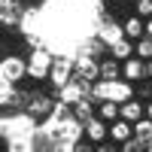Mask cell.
Segmentation results:
<instances>
[{"label": "cell", "mask_w": 152, "mask_h": 152, "mask_svg": "<svg viewBox=\"0 0 152 152\" xmlns=\"http://www.w3.org/2000/svg\"><path fill=\"white\" fill-rule=\"evenodd\" d=\"M52 64H55V55L52 49L43 46V49H31L28 52V79H49V73H52Z\"/></svg>", "instance_id": "6da1fadb"}, {"label": "cell", "mask_w": 152, "mask_h": 152, "mask_svg": "<svg viewBox=\"0 0 152 152\" xmlns=\"http://www.w3.org/2000/svg\"><path fill=\"white\" fill-rule=\"evenodd\" d=\"M55 104L58 100L52 94H43V91H31V100H28V107H24V113L40 125L46 119H52V113H55Z\"/></svg>", "instance_id": "7a4b0ae2"}, {"label": "cell", "mask_w": 152, "mask_h": 152, "mask_svg": "<svg viewBox=\"0 0 152 152\" xmlns=\"http://www.w3.org/2000/svg\"><path fill=\"white\" fill-rule=\"evenodd\" d=\"M94 37L100 43H104L107 49L110 46H116L119 40H125V24L122 21H116L113 15H100L97 18V24H94Z\"/></svg>", "instance_id": "3957f363"}, {"label": "cell", "mask_w": 152, "mask_h": 152, "mask_svg": "<svg viewBox=\"0 0 152 152\" xmlns=\"http://www.w3.org/2000/svg\"><path fill=\"white\" fill-rule=\"evenodd\" d=\"M0 70H3L9 85H18L21 79H28V58H21V55H3V58H0Z\"/></svg>", "instance_id": "277c9868"}, {"label": "cell", "mask_w": 152, "mask_h": 152, "mask_svg": "<svg viewBox=\"0 0 152 152\" xmlns=\"http://www.w3.org/2000/svg\"><path fill=\"white\" fill-rule=\"evenodd\" d=\"M73 79L94 85L100 79V61L88 58V55H73Z\"/></svg>", "instance_id": "5b68a950"}, {"label": "cell", "mask_w": 152, "mask_h": 152, "mask_svg": "<svg viewBox=\"0 0 152 152\" xmlns=\"http://www.w3.org/2000/svg\"><path fill=\"white\" fill-rule=\"evenodd\" d=\"M49 82H52V88H64L67 82H73V55H55Z\"/></svg>", "instance_id": "8992f818"}, {"label": "cell", "mask_w": 152, "mask_h": 152, "mask_svg": "<svg viewBox=\"0 0 152 152\" xmlns=\"http://www.w3.org/2000/svg\"><path fill=\"white\" fill-rule=\"evenodd\" d=\"M24 9L21 0H0V28H21Z\"/></svg>", "instance_id": "52a82bcc"}, {"label": "cell", "mask_w": 152, "mask_h": 152, "mask_svg": "<svg viewBox=\"0 0 152 152\" xmlns=\"http://www.w3.org/2000/svg\"><path fill=\"white\" fill-rule=\"evenodd\" d=\"M122 79L131 82V85L143 82V79H146V61H140L137 55L128 58V61H122Z\"/></svg>", "instance_id": "ba28073f"}, {"label": "cell", "mask_w": 152, "mask_h": 152, "mask_svg": "<svg viewBox=\"0 0 152 152\" xmlns=\"http://www.w3.org/2000/svg\"><path fill=\"white\" fill-rule=\"evenodd\" d=\"M85 140L94 143V146H97V143H107V140H110V125H107L104 119H97V116L88 119V122H85Z\"/></svg>", "instance_id": "9c48e42d"}, {"label": "cell", "mask_w": 152, "mask_h": 152, "mask_svg": "<svg viewBox=\"0 0 152 152\" xmlns=\"http://www.w3.org/2000/svg\"><path fill=\"white\" fill-rule=\"evenodd\" d=\"M73 55H88V58H94V61H104L110 55V49L97 40V37H88V40H82L79 46H76V52Z\"/></svg>", "instance_id": "30bf717a"}, {"label": "cell", "mask_w": 152, "mask_h": 152, "mask_svg": "<svg viewBox=\"0 0 152 152\" xmlns=\"http://www.w3.org/2000/svg\"><path fill=\"white\" fill-rule=\"evenodd\" d=\"M131 137H134V125L131 122H125V119H116V122H113L110 125V140L113 143H125V140H131Z\"/></svg>", "instance_id": "8fae6325"}, {"label": "cell", "mask_w": 152, "mask_h": 152, "mask_svg": "<svg viewBox=\"0 0 152 152\" xmlns=\"http://www.w3.org/2000/svg\"><path fill=\"white\" fill-rule=\"evenodd\" d=\"M122 119L125 122H140V119H146V104L143 100H137V97H131L128 104H122Z\"/></svg>", "instance_id": "7c38bea8"}, {"label": "cell", "mask_w": 152, "mask_h": 152, "mask_svg": "<svg viewBox=\"0 0 152 152\" xmlns=\"http://www.w3.org/2000/svg\"><path fill=\"white\" fill-rule=\"evenodd\" d=\"M122 24H125V37H128V40H134V43H137V40H143V37H146V21H143V18L128 15Z\"/></svg>", "instance_id": "4fadbf2b"}, {"label": "cell", "mask_w": 152, "mask_h": 152, "mask_svg": "<svg viewBox=\"0 0 152 152\" xmlns=\"http://www.w3.org/2000/svg\"><path fill=\"white\" fill-rule=\"evenodd\" d=\"M97 119H104L107 125H113L116 119H122V104H113V100H100V104H97Z\"/></svg>", "instance_id": "5bb4252c"}, {"label": "cell", "mask_w": 152, "mask_h": 152, "mask_svg": "<svg viewBox=\"0 0 152 152\" xmlns=\"http://www.w3.org/2000/svg\"><path fill=\"white\" fill-rule=\"evenodd\" d=\"M100 79H107V82H113V79H122V61H116V58H104L100 61Z\"/></svg>", "instance_id": "9a60e30c"}, {"label": "cell", "mask_w": 152, "mask_h": 152, "mask_svg": "<svg viewBox=\"0 0 152 152\" xmlns=\"http://www.w3.org/2000/svg\"><path fill=\"white\" fill-rule=\"evenodd\" d=\"M73 116L79 119L82 125H85L88 119H94V116H97V100H91V97H85V100H79V104L73 107Z\"/></svg>", "instance_id": "2e32d148"}, {"label": "cell", "mask_w": 152, "mask_h": 152, "mask_svg": "<svg viewBox=\"0 0 152 152\" xmlns=\"http://www.w3.org/2000/svg\"><path fill=\"white\" fill-rule=\"evenodd\" d=\"M110 58H116V61H128V58H134V40H119L116 46H110Z\"/></svg>", "instance_id": "e0dca14e"}, {"label": "cell", "mask_w": 152, "mask_h": 152, "mask_svg": "<svg viewBox=\"0 0 152 152\" xmlns=\"http://www.w3.org/2000/svg\"><path fill=\"white\" fill-rule=\"evenodd\" d=\"M134 137L140 143H149L152 140V119H140V122H134Z\"/></svg>", "instance_id": "ac0fdd59"}, {"label": "cell", "mask_w": 152, "mask_h": 152, "mask_svg": "<svg viewBox=\"0 0 152 152\" xmlns=\"http://www.w3.org/2000/svg\"><path fill=\"white\" fill-rule=\"evenodd\" d=\"M134 55L140 61H152V37H143V40L134 43Z\"/></svg>", "instance_id": "d6986e66"}, {"label": "cell", "mask_w": 152, "mask_h": 152, "mask_svg": "<svg viewBox=\"0 0 152 152\" xmlns=\"http://www.w3.org/2000/svg\"><path fill=\"white\" fill-rule=\"evenodd\" d=\"M134 97H137V100H146V104H149V100H152V79L137 82V85H134Z\"/></svg>", "instance_id": "ffe728a7"}, {"label": "cell", "mask_w": 152, "mask_h": 152, "mask_svg": "<svg viewBox=\"0 0 152 152\" xmlns=\"http://www.w3.org/2000/svg\"><path fill=\"white\" fill-rule=\"evenodd\" d=\"M134 15L137 18H152V0H134Z\"/></svg>", "instance_id": "44dd1931"}, {"label": "cell", "mask_w": 152, "mask_h": 152, "mask_svg": "<svg viewBox=\"0 0 152 152\" xmlns=\"http://www.w3.org/2000/svg\"><path fill=\"white\" fill-rule=\"evenodd\" d=\"M12 137V113L3 110V116H0V140H9Z\"/></svg>", "instance_id": "7402d4cb"}, {"label": "cell", "mask_w": 152, "mask_h": 152, "mask_svg": "<svg viewBox=\"0 0 152 152\" xmlns=\"http://www.w3.org/2000/svg\"><path fill=\"white\" fill-rule=\"evenodd\" d=\"M119 152H146V143H140L137 137H131V140H125L119 146Z\"/></svg>", "instance_id": "603a6c76"}, {"label": "cell", "mask_w": 152, "mask_h": 152, "mask_svg": "<svg viewBox=\"0 0 152 152\" xmlns=\"http://www.w3.org/2000/svg\"><path fill=\"white\" fill-rule=\"evenodd\" d=\"M73 152H94V143H88V140H79L73 146Z\"/></svg>", "instance_id": "cb8c5ba5"}, {"label": "cell", "mask_w": 152, "mask_h": 152, "mask_svg": "<svg viewBox=\"0 0 152 152\" xmlns=\"http://www.w3.org/2000/svg\"><path fill=\"white\" fill-rule=\"evenodd\" d=\"M94 152H119V149H116V143H113V140H107V143H97Z\"/></svg>", "instance_id": "d4e9b609"}, {"label": "cell", "mask_w": 152, "mask_h": 152, "mask_svg": "<svg viewBox=\"0 0 152 152\" xmlns=\"http://www.w3.org/2000/svg\"><path fill=\"white\" fill-rule=\"evenodd\" d=\"M146 79H152V61H146Z\"/></svg>", "instance_id": "484cf974"}, {"label": "cell", "mask_w": 152, "mask_h": 152, "mask_svg": "<svg viewBox=\"0 0 152 152\" xmlns=\"http://www.w3.org/2000/svg\"><path fill=\"white\" fill-rule=\"evenodd\" d=\"M146 37H152V18H146Z\"/></svg>", "instance_id": "4316f807"}, {"label": "cell", "mask_w": 152, "mask_h": 152, "mask_svg": "<svg viewBox=\"0 0 152 152\" xmlns=\"http://www.w3.org/2000/svg\"><path fill=\"white\" fill-rule=\"evenodd\" d=\"M146 119H152V100L146 104Z\"/></svg>", "instance_id": "83f0119b"}, {"label": "cell", "mask_w": 152, "mask_h": 152, "mask_svg": "<svg viewBox=\"0 0 152 152\" xmlns=\"http://www.w3.org/2000/svg\"><path fill=\"white\" fill-rule=\"evenodd\" d=\"M146 152H152V140H149V143H146Z\"/></svg>", "instance_id": "f1b7e54d"}, {"label": "cell", "mask_w": 152, "mask_h": 152, "mask_svg": "<svg viewBox=\"0 0 152 152\" xmlns=\"http://www.w3.org/2000/svg\"><path fill=\"white\" fill-rule=\"evenodd\" d=\"M0 116H3V104H0Z\"/></svg>", "instance_id": "f546056e"}, {"label": "cell", "mask_w": 152, "mask_h": 152, "mask_svg": "<svg viewBox=\"0 0 152 152\" xmlns=\"http://www.w3.org/2000/svg\"><path fill=\"white\" fill-rule=\"evenodd\" d=\"M104 3H107V0H104Z\"/></svg>", "instance_id": "4dcf8cb0"}]
</instances>
